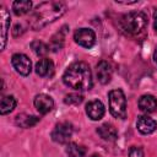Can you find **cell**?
<instances>
[{"instance_id":"7402d4cb","label":"cell","mask_w":157,"mask_h":157,"mask_svg":"<svg viewBox=\"0 0 157 157\" xmlns=\"http://www.w3.org/2000/svg\"><path fill=\"white\" fill-rule=\"evenodd\" d=\"M82 101H83V97L78 93H70V94H66L64 98V102L66 104H75V105L80 104Z\"/></svg>"},{"instance_id":"2e32d148","label":"cell","mask_w":157,"mask_h":157,"mask_svg":"<svg viewBox=\"0 0 157 157\" xmlns=\"http://www.w3.org/2000/svg\"><path fill=\"white\" fill-rule=\"evenodd\" d=\"M65 28L66 27H63L61 31L56 32L52 38H50V42H49V50H53V52H58L63 47H64V40H65Z\"/></svg>"},{"instance_id":"ffe728a7","label":"cell","mask_w":157,"mask_h":157,"mask_svg":"<svg viewBox=\"0 0 157 157\" xmlns=\"http://www.w3.org/2000/svg\"><path fill=\"white\" fill-rule=\"evenodd\" d=\"M66 153L69 157H85L86 156V148L78 144L70 142L66 146Z\"/></svg>"},{"instance_id":"3957f363","label":"cell","mask_w":157,"mask_h":157,"mask_svg":"<svg viewBox=\"0 0 157 157\" xmlns=\"http://www.w3.org/2000/svg\"><path fill=\"white\" fill-rule=\"evenodd\" d=\"M121 28L132 36L140 34L147 26V16L141 11H132L124 15L120 20Z\"/></svg>"},{"instance_id":"9a60e30c","label":"cell","mask_w":157,"mask_h":157,"mask_svg":"<svg viewBox=\"0 0 157 157\" xmlns=\"http://www.w3.org/2000/svg\"><path fill=\"white\" fill-rule=\"evenodd\" d=\"M97 132H98V135H99L103 140H105V141H115L117 137H118V131H117V129H115L112 124H108V123L102 124V125L97 129Z\"/></svg>"},{"instance_id":"7a4b0ae2","label":"cell","mask_w":157,"mask_h":157,"mask_svg":"<svg viewBox=\"0 0 157 157\" xmlns=\"http://www.w3.org/2000/svg\"><path fill=\"white\" fill-rule=\"evenodd\" d=\"M63 81L70 88L76 91H87L92 88V72L88 64L76 61L71 64L63 75Z\"/></svg>"},{"instance_id":"cb8c5ba5","label":"cell","mask_w":157,"mask_h":157,"mask_svg":"<svg viewBox=\"0 0 157 157\" xmlns=\"http://www.w3.org/2000/svg\"><path fill=\"white\" fill-rule=\"evenodd\" d=\"M18 29H20V32H23V29H22V26H20V25H16V26L13 27V29H12V34H13L15 37H18Z\"/></svg>"},{"instance_id":"8fae6325","label":"cell","mask_w":157,"mask_h":157,"mask_svg":"<svg viewBox=\"0 0 157 157\" xmlns=\"http://www.w3.org/2000/svg\"><path fill=\"white\" fill-rule=\"evenodd\" d=\"M136 126H137V130L141 134L148 135V134H152L157 129V121L153 120L152 118L147 117V115H141V117L137 118Z\"/></svg>"},{"instance_id":"8992f818","label":"cell","mask_w":157,"mask_h":157,"mask_svg":"<svg viewBox=\"0 0 157 157\" xmlns=\"http://www.w3.org/2000/svg\"><path fill=\"white\" fill-rule=\"evenodd\" d=\"M74 39L83 48H92L96 43V34L90 28H78L74 33Z\"/></svg>"},{"instance_id":"5b68a950","label":"cell","mask_w":157,"mask_h":157,"mask_svg":"<svg viewBox=\"0 0 157 157\" xmlns=\"http://www.w3.org/2000/svg\"><path fill=\"white\" fill-rule=\"evenodd\" d=\"M74 132L72 124L69 121H61L55 125V128L52 131V139L58 144H66Z\"/></svg>"},{"instance_id":"603a6c76","label":"cell","mask_w":157,"mask_h":157,"mask_svg":"<svg viewBox=\"0 0 157 157\" xmlns=\"http://www.w3.org/2000/svg\"><path fill=\"white\" fill-rule=\"evenodd\" d=\"M129 157H145V155H144V151L141 147L132 146L129 151Z\"/></svg>"},{"instance_id":"7c38bea8","label":"cell","mask_w":157,"mask_h":157,"mask_svg":"<svg viewBox=\"0 0 157 157\" xmlns=\"http://www.w3.org/2000/svg\"><path fill=\"white\" fill-rule=\"evenodd\" d=\"M36 72L40 77H50L54 74V64L50 59L43 58L36 64Z\"/></svg>"},{"instance_id":"d6986e66","label":"cell","mask_w":157,"mask_h":157,"mask_svg":"<svg viewBox=\"0 0 157 157\" xmlns=\"http://www.w3.org/2000/svg\"><path fill=\"white\" fill-rule=\"evenodd\" d=\"M31 7H32V2L28 1V0H18V1H15L12 4L13 13L17 15V16L26 15L27 12H29Z\"/></svg>"},{"instance_id":"44dd1931","label":"cell","mask_w":157,"mask_h":157,"mask_svg":"<svg viewBox=\"0 0 157 157\" xmlns=\"http://www.w3.org/2000/svg\"><path fill=\"white\" fill-rule=\"evenodd\" d=\"M31 48L38 56H44L49 52V45H47L40 40H33L31 43Z\"/></svg>"},{"instance_id":"4fadbf2b","label":"cell","mask_w":157,"mask_h":157,"mask_svg":"<svg viewBox=\"0 0 157 157\" xmlns=\"http://www.w3.org/2000/svg\"><path fill=\"white\" fill-rule=\"evenodd\" d=\"M0 25H1V50L5 49L7 40V32L10 28V15L5 7L0 9Z\"/></svg>"},{"instance_id":"ba28073f","label":"cell","mask_w":157,"mask_h":157,"mask_svg":"<svg viewBox=\"0 0 157 157\" xmlns=\"http://www.w3.org/2000/svg\"><path fill=\"white\" fill-rule=\"evenodd\" d=\"M34 107L40 114H47L54 108V101L50 96L40 93L34 98Z\"/></svg>"},{"instance_id":"277c9868","label":"cell","mask_w":157,"mask_h":157,"mask_svg":"<svg viewBox=\"0 0 157 157\" xmlns=\"http://www.w3.org/2000/svg\"><path fill=\"white\" fill-rule=\"evenodd\" d=\"M109 99V112L114 118L125 119L126 118V98L121 90H112L108 93Z\"/></svg>"},{"instance_id":"52a82bcc","label":"cell","mask_w":157,"mask_h":157,"mask_svg":"<svg viewBox=\"0 0 157 157\" xmlns=\"http://www.w3.org/2000/svg\"><path fill=\"white\" fill-rule=\"evenodd\" d=\"M11 63H12L13 69L20 75H22V76L29 75V72L32 70V63H31V60L28 59L27 55L21 54V53L13 54L12 58H11Z\"/></svg>"},{"instance_id":"ac0fdd59","label":"cell","mask_w":157,"mask_h":157,"mask_svg":"<svg viewBox=\"0 0 157 157\" xmlns=\"http://www.w3.org/2000/svg\"><path fill=\"white\" fill-rule=\"evenodd\" d=\"M17 102H16V98L13 96H4L1 98V104H0V113L2 115L7 114V113H11L15 107H16Z\"/></svg>"},{"instance_id":"5bb4252c","label":"cell","mask_w":157,"mask_h":157,"mask_svg":"<svg viewBox=\"0 0 157 157\" xmlns=\"http://www.w3.org/2000/svg\"><path fill=\"white\" fill-rule=\"evenodd\" d=\"M139 108L145 113H153L157 109V99L152 94H144L139 99Z\"/></svg>"},{"instance_id":"484cf974","label":"cell","mask_w":157,"mask_h":157,"mask_svg":"<svg viewBox=\"0 0 157 157\" xmlns=\"http://www.w3.org/2000/svg\"><path fill=\"white\" fill-rule=\"evenodd\" d=\"M153 59H155V63L157 64V48H156V50H155V53H153Z\"/></svg>"},{"instance_id":"30bf717a","label":"cell","mask_w":157,"mask_h":157,"mask_svg":"<svg viewBox=\"0 0 157 157\" xmlns=\"http://www.w3.org/2000/svg\"><path fill=\"white\" fill-rule=\"evenodd\" d=\"M96 74H97V78L101 83L105 85L108 82H110L112 80V75H113V70H112V66L108 61L105 60H102L97 64V70H96Z\"/></svg>"},{"instance_id":"6da1fadb","label":"cell","mask_w":157,"mask_h":157,"mask_svg":"<svg viewBox=\"0 0 157 157\" xmlns=\"http://www.w3.org/2000/svg\"><path fill=\"white\" fill-rule=\"evenodd\" d=\"M66 11V5L61 1H45L39 4L29 15V27L33 29H40L48 23L54 22L61 17Z\"/></svg>"},{"instance_id":"d4e9b609","label":"cell","mask_w":157,"mask_h":157,"mask_svg":"<svg viewBox=\"0 0 157 157\" xmlns=\"http://www.w3.org/2000/svg\"><path fill=\"white\" fill-rule=\"evenodd\" d=\"M153 29H155V32L157 33V9H156L155 12H153Z\"/></svg>"},{"instance_id":"9c48e42d","label":"cell","mask_w":157,"mask_h":157,"mask_svg":"<svg viewBox=\"0 0 157 157\" xmlns=\"http://www.w3.org/2000/svg\"><path fill=\"white\" fill-rule=\"evenodd\" d=\"M104 105L101 101L94 99L91 101L86 104V113L88 115V118H91L92 120H99L103 118L104 115Z\"/></svg>"},{"instance_id":"e0dca14e","label":"cell","mask_w":157,"mask_h":157,"mask_svg":"<svg viewBox=\"0 0 157 157\" xmlns=\"http://www.w3.org/2000/svg\"><path fill=\"white\" fill-rule=\"evenodd\" d=\"M39 121V118L31 114H18L16 117V124L21 128H31Z\"/></svg>"}]
</instances>
